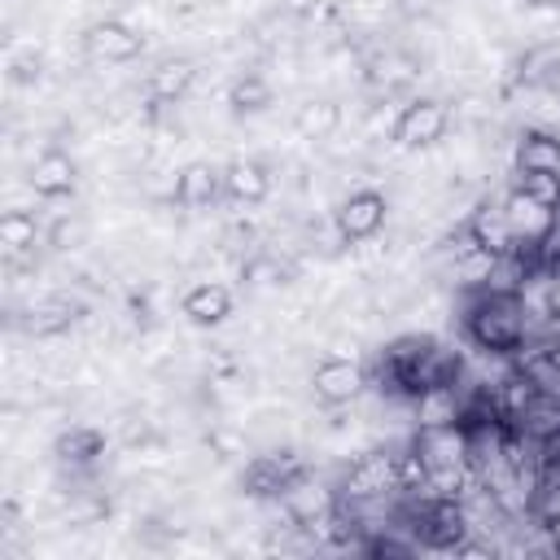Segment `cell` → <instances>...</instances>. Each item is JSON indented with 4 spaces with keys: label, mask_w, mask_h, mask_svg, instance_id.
Instances as JSON below:
<instances>
[{
    "label": "cell",
    "mask_w": 560,
    "mask_h": 560,
    "mask_svg": "<svg viewBox=\"0 0 560 560\" xmlns=\"http://www.w3.org/2000/svg\"><path fill=\"white\" fill-rule=\"evenodd\" d=\"M416 455L424 459V468H455L468 464V442H464V424H446V429H416L411 438Z\"/></svg>",
    "instance_id": "8"
},
{
    "label": "cell",
    "mask_w": 560,
    "mask_h": 560,
    "mask_svg": "<svg viewBox=\"0 0 560 560\" xmlns=\"http://www.w3.org/2000/svg\"><path fill=\"white\" fill-rule=\"evenodd\" d=\"M31 188L39 197H66L74 192V158L61 153V149H44L35 162H31Z\"/></svg>",
    "instance_id": "10"
},
{
    "label": "cell",
    "mask_w": 560,
    "mask_h": 560,
    "mask_svg": "<svg viewBox=\"0 0 560 560\" xmlns=\"http://www.w3.org/2000/svg\"><path fill=\"white\" fill-rule=\"evenodd\" d=\"M232 105H236L241 114L267 109V105H271V83H267L262 74H241V79L232 83Z\"/></svg>",
    "instance_id": "22"
},
{
    "label": "cell",
    "mask_w": 560,
    "mask_h": 560,
    "mask_svg": "<svg viewBox=\"0 0 560 560\" xmlns=\"http://www.w3.org/2000/svg\"><path fill=\"white\" fill-rule=\"evenodd\" d=\"M83 241V223H57L52 228V245L57 249H70V245H79Z\"/></svg>",
    "instance_id": "23"
},
{
    "label": "cell",
    "mask_w": 560,
    "mask_h": 560,
    "mask_svg": "<svg viewBox=\"0 0 560 560\" xmlns=\"http://www.w3.org/2000/svg\"><path fill=\"white\" fill-rule=\"evenodd\" d=\"M210 446H214L219 455H236V451H241L245 442H241L236 433H210Z\"/></svg>",
    "instance_id": "24"
},
{
    "label": "cell",
    "mask_w": 560,
    "mask_h": 560,
    "mask_svg": "<svg viewBox=\"0 0 560 560\" xmlns=\"http://www.w3.org/2000/svg\"><path fill=\"white\" fill-rule=\"evenodd\" d=\"M101 451H105L101 429H70V433H61V438H57V455H61L66 464H74V468L92 464Z\"/></svg>",
    "instance_id": "20"
},
{
    "label": "cell",
    "mask_w": 560,
    "mask_h": 560,
    "mask_svg": "<svg viewBox=\"0 0 560 560\" xmlns=\"http://www.w3.org/2000/svg\"><path fill=\"white\" fill-rule=\"evenodd\" d=\"M551 315L560 319V271H551Z\"/></svg>",
    "instance_id": "25"
},
{
    "label": "cell",
    "mask_w": 560,
    "mask_h": 560,
    "mask_svg": "<svg viewBox=\"0 0 560 560\" xmlns=\"http://www.w3.org/2000/svg\"><path fill=\"white\" fill-rule=\"evenodd\" d=\"M192 79H197L192 61L175 57V61H162V66L149 74V92H153V101H179V96L192 88Z\"/></svg>",
    "instance_id": "16"
},
{
    "label": "cell",
    "mask_w": 560,
    "mask_h": 560,
    "mask_svg": "<svg viewBox=\"0 0 560 560\" xmlns=\"http://www.w3.org/2000/svg\"><path fill=\"white\" fill-rule=\"evenodd\" d=\"M516 188L529 192L534 201L560 210V171H516Z\"/></svg>",
    "instance_id": "21"
},
{
    "label": "cell",
    "mask_w": 560,
    "mask_h": 560,
    "mask_svg": "<svg viewBox=\"0 0 560 560\" xmlns=\"http://www.w3.org/2000/svg\"><path fill=\"white\" fill-rule=\"evenodd\" d=\"M521 83H560V39H547V44H534L525 57H521Z\"/></svg>",
    "instance_id": "17"
},
{
    "label": "cell",
    "mask_w": 560,
    "mask_h": 560,
    "mask_svg": "<svg viewBox=\"0 0 560 560\" xmlns=\"http://www.w3.org/2000/svg\"><path fill=\"white\" fill-rule=\"evenodd\" d=\"M223 192L236 197V201H245V206H258V201L271 192V175H267L262 162H254V158H236V162L223 171Z\"/></svg>",
    "instance_id": "13"
},
{
    "label": "cell",
    "mask_w": 560,
    "mask_h": 560,
    "mask_svg": "<svg viewBox=\"0 0 560 560\" xmlns=\"http://www.w3.org/2000/svg\"><path fill=\"white\" fill-rule=\"evenodd\" d=\"M468 228H472V236H477V245L486 249V254H512L516 249V236H512V228H508V214H503V201H486V206H477L472 210V219H468Z\"/></svg>",
    "instance_id": "12"
},
{
    "label": "cell",
    "mask_w": 560,
    "mask_h": 560,
    "mask_svg": "<svg viewBox=\"0 0 560 560\" xmlns=\"http://www.w3.org/2000/svg\"><path fill=\"white\" fill-rule=\"evenodd\" d=\"M459 324H464V337L481 354H503V359H512L529 332V315H525L521 293H494V289H472Z\"/></svg>",
    "instance_id": "1"
},
{
    "label": "cell",
    "mask_w": 560,
    "mask_h": 560,
    "mask_svg": "<svg viewBox=\"0 0 560 560\" xmlns=\"http://www.w3.org/2000/svg\"><path fill=\"white\" fill-rule=\"evenodd\" d=\"M223 188V171H214L210 162H192L175 175V201L179 206H210Z\"/></svg>",
    "instance_id": "14"
},
{
    "label": "cell",
    "mask_w": 560,
    "mask_h": 560,
    "mask_svg": "<svg viewBox=\"0 0 560 560\" xmlns=\"http://www.w3.org/2000/svg\"><path fill=\"white\" fill-rule=\"evenodd\" d=\"M385 214H389V201L376 188H354L332 210V228L341 241H372L385 228Z\"/></svg>",
    "instance_id": "4"
},
{
    "label": "cell",
    "mask_w": 560,
    "mask_h": 560,
    "mask_svg": "<svg viewBox=\"0 0 560 560\" xmlns=\"http://www.w3.org/2000/svg\"><path fill=\"white\" fill-rule=\"evenodd\" d=\"M416 429H446L464 420V381L459 385H429L411 398Z\"/></svg>",
    "instance_id": "7"
},
{
    "label": "cell",
    "mask_w": 560,
    "mask_h": 560,
    "mask_svg": "<svg viewBox=\"0 0 560 560\" xmlns=\"http://www.w3.org/2000/svg\"><path fill=\"white\" fill-rule=\"evenodd\" d=\"M341 127V105L337 101H306L298 109V131L306 140H328Z\"/></svg>",
    "instance_id": "18"
},
{
    "label": "cell",
    "mask_w": 560,
    "mask_h": 560,
    "mask_svg": "<svg viewBox=\"0 0 560 560\" xmlns=\"http://www.w3.org/2000/svg\"><path fill=\"white\" fill-rule=\"evenodd\" d=\"M311 389L319 402L328 407H341V402H354L363 389H368V368L359 359H346V354H328L315 363L311 372Z\"/></svg>",
    "instance_id": "5"
},
{
    "label": "cell",
    "mask_w": 560,
    "mask_h": 560,
    "mask_svg": "<svg viewBox=\"0 0 560 560\" xmlns=\"http://www.w3.org/2000/svg\"><path fill=\"white\" fill-rule=\"evenodd\" d=\"M516 171H560V136L551 131H521L516 140Z\"/></svg>",
    "instance_id": "15"
},
{
    "label": "cell",
    "mask_w": 560,
    "mask_h": 560,
    "mask_svg": "<svg viewBox=\"0 0 560 560\" xmlns=\"http://www.w3.org/2000/svg\"><path fill=\"white\" fill-rule=\"evenodd\" d=\"M179 311H184L192 324H223V319L232 315V293H228V284H219V280H201V284H192V289L179 298Z\"/></svg>",
    "instance_id": "11"
},
{
    "label": "cell",
    "mask_w": 560,
    "mask_h": 560,
    "mask_svg": "<svg viewBox=\"0 0 560 560\" xmlns=\"http://www.w3.org/2000/svg\"><path fill=\"white\" fill-rule=\"evenodd\" d=\"M144 48V35H136L127 22L118 18H105V22H92L83 31V52L92 61H131L136 52Z\"/></svg>",
    "instance_id": "6"
},
{
    "label": "cell",
    "mask_w": 560,
    "mask_h": 560,
    "mask_svg": "<svg viewBox=\"0 0 560 560\" xmlns=\"http://www.w3.org/2000/svg\"><path fill=\"white\" fill-rule=\"evenodd\" d=\"M35 236H39V219L31 210H4L0 214V245L9 254H26L35 245Z\"/></svg>",
    "instance_id": "19"
},
{
    "label": "cell",
    "mask_w": 560,
    "mask_h": 560,
    "mask_svg": "<svg viewBox=\"0 0 560 560\" xmlns=\"http://www.w3.org/2000/svg\"><path fill=\"white\" fill-rule=\"evenodd\" d=\"M503 214H508V228H512L516 245H534V241L556 223V210L542 206V201H534V197L521 192V188H512V192L503 197Z\"/></svg>",
    "instance_id": "9"
},
{
    "label": "cell",
    "mask_w": 560,
    "mask_h": 560,
    "mask_svg": "<svg viewBox=\"0 0 560 560\" xmlns=\"http://www.w3.org/2000/svg\"><path fill=\"white\" fill-rule=\"evenodd\" d=\"M446 127H451L446 105L433 101V96H420V101H407L402 105V114H398V122H394L389 136H394L398 149H429V144H438L446 136Z\"/></svg>",
    "instance_id": "3"
},
{
    "label": "cell",
    "mask_w": 560,
    "mask_h": 560,
    "mask_svg": "<svg viewBox=\"0 0 560 560\" xmlns=\"http://www.w3.org/2000/svg\"><path fill=\"white\" fill-rule=\"evenodd\" d=\"M402 490V477H398V451H368L359 455L346 472H341V486H337V499L346 503H363V499H389Z\"/></svg>",
    "instance_id": "2"
}]
</instances>
